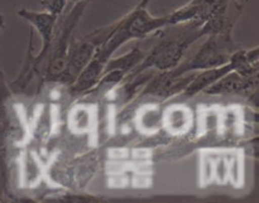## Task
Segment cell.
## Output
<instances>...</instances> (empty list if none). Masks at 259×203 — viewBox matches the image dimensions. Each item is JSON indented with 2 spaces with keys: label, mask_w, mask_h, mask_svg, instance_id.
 <instances>
[{
  "label": "cell",
  "mask_w": 259,
  "mask_h": 203,
  "mask_svg": "<svg viewBox=\"0 0 259 203\" xmlns=\"http://www.w3.org/2000/svg\"><path fill=\"white\" fill-rule=\"evenodd\" d=\"M156 43L148 52H146L142 62L128 76L129 78L151 70L158 72L174 70L182 62L191 45L196 40L206 37L204 25L197 22L167 25L156 32Z\"/></svg>",
  "instance_id": "obj_1"
},
{
  "label": "cell",
  "mask_w": 259,
  "mask_h": 203,
  "mask_svg": "<svg viewBox=\"0 0 259 203\" xmlns=\"http://www.w3.org/2000/svg\"><path fill=\"white\" fill-rule=\"evenodd\" d=\"M167 25H168L167 15L156 17L149 13L148 7H144L138 3V5L133 8L128 14L108 25V35L105 42L96 49L93 60L105 67L106 62L115 55L116 50L120 49L126 43L131 40L144 39Z\"/></svg>",
  "instance_id": "obj_2"
},
{
  "label": "cell",
  "mask_w": 259,
  "mask_h": 203,
  "mask_svg": "<svg viewBox=\"0 0 259 203\" xmlns=\"http://www.w3.org/2000/svg\"><path fill=\"white\" fill-rule=\"evenodd\" d=\"M243 12L240 0H190L169 14L168 25L197 22L204 25L205 34L233 32Z\"/></svg>",
  "instance_id": "obj_3"
},
{
  "label": "cell",
  "mask_w": 259,
  "mask_h": 203,
  "mask_svg": "<svg viewBox=\"0 0 259 203\" xmlns=\"http://www.w3.org/2000/svg\"><path fill=\"white\" fill-rule=\"evenodd\" d=\"M86 7H88V2L76 3L67 14L63 15L61 19L58 18L55 35H53L52 43H51V47L46 56L45 65H43L45 80L47 82H56L58 76L62 72L66 60H67L73 30L80 23Z\"/></svg>",
  "instance_id": "obj_4"
},
{
  "label": "cell",
  "mask_w": 259,
  "mask_h": 203,
  "mask_svg": "<svg viewBox=\"0 0 259 203\" xmlns=\"http://www.w3.org/2000/svg\"><path fill=\"white\" fill-rule=\"evenodd\" d=\"M239 45L233 39V32L212 33L206 35L205 42L190 60L181 62L176 68L169 70L174 76H182L207 68L220 67L229 63L230 57Z\"/></svg>",
  "instance_id": "obj_5"
},
{
  "label": "cell",
  "mask_w": 259,
  "mask_h": 203,
  "mask_svg": "<svg viewBox=\"0 0 259 203\" xmlns=\"http://www.w3.org/2000/svg\"><path fill=\"white\" fill-rule=\"evenodd\" d=\"M96 49H98V44L90 35V33L82 38L71 40L65 67H63L61 75L58 76L56 83L67 86V87L72 85L81 73V71L90 62L93 56L95 55Z\"/></svg>",
  "instance_id": "obj_6"
},
{
  "label": "cell",
  "mask_w": 259,
  "mask_h": 203,
  "mask_svg": "<svg viewBox=\"0 0 259 203\" xmlns=\"http://www.w3.org/2000/svg\"><path fill=\"white\" fill-rule=\"evenodd\" d=\"M17 14L20 19L27 22L39 34L42 45H40L39 53L34 57V65L37 70L38 67H42L43 70L46 56H47L48 49H50L51 43H52L56 25H57L58 18L60 17H56V15L46 12V10L35 12V10L25 9V8H22L20 10H18Z\"/></svg>",
  "instance_id": "obj_7"
},
{
  "label": "cell",
  "mask_w": 259,
  "mask_h": 203,
  "mask_svg": "<svg viewBox=\"0 0 259 203\" xmlns=\"http://www.w3.org/2000/svg\"><path fill=\"white\" fill-rule=\"evenodd\" d=\"M144 56H146V52L138 44L132 47L129 52L124 53L119 57H114L113 56L106 62L103 75H101V78L96 87H101V86L106 85H118L120 81L128 78V76L142 62Z\"/></svg>",
  "instance_id": "obj_8"
},
{
  "label": "cell",
  "mask_w": 259,
  "mask_h": 203,
  "mask_svg": "<svg viewBox=\"0 0 259 203\" xmlns=\"http://www.w3.org/2000/svg\"><path fill=\"white\" fill-rule=\"evenodd\" d=\"M257 86V77H244L235 71H230L214 85L205 90L206 95H235L254 90Z\"/></svg>",
  "instance_id": "obj_9"
},
{
  "label": "cell",
  "mask_w": 259,
  "mask_h": 203,
  "mask_svg": "<svg viewBox=\"0 0 259 203\" xmlns=\"http://www.w3.org/2000/svg\"><path fill=\"white\" fill-rule=\"evenodd\" d=\"M230 71H233V65L230 62L227 63V65L220 66V67L196 71L192 75L191 80H190L189 85L186 86L182 95L185 97H194L199 93L205 92V90H207L210 86L214 85L218 80H220L223 76L229 73Z\"/></svg>",
  "instance_id": "obj_10"
},
{
  "label": "cell",
  "mask_w": 259,
  "mask_h": 203,
  "mask_svg": "<svg viewBox=\"0 0 259 203\" xmlns=\"http://www.w3.org/2000/svg\"><path fill=\"white\" fill-rule=\"evenodd\" d=\"M67 4L68 0H40V7L43 8V10L56 17H61L65 13Z\"/></svg>",
  "instance_id": "obj_11"
},
{
  "label": "cell",
  "mask_w": 259,
  "mask_h": 203,
  "mask_svg": "<svg viewBox=\"0 0 259 203\" xmlns=\"http://www.w3.org/2000/svg\"><path fill=\"white\" fill-rule=\"evenodd\" d=\"M4 27V18H3V15L0 14V30H2V28ZM7 87H5L4 85V81H3V76H2V72H0V100H3V97H4V95L7 93Z\"/></svg>",
  "instance_id": "obj_12"
},
{
  "label": "cell",
  "mask_w": 259,
  "mask_h": 203,
  "mask_svg": "<svg viewBox=\"0 0 259 203\" xmlns=\"http://www.w3.org/2000/svg\"><path fill=\"white\" fill-rule=\"evenodd\" d=\"M149 3H151V0H141V2H139V4L144 5V7H148Z\"/></svg>",
  "instance_id": "obj_13"
},
{
  "label": "cell",
  "mask_w": 259,
  "mask_h": 203,
  "mask_svg": "<svg viewBox=\"0 0 259 203\" xmlns=\"http://www.w3.org/2000/svg\"><path fill=\"white\" fill-rule=\"evenodd\" d=\"M68 2L73 3V4H76V3H82V2H88V0H68Z\"/></svg>",
  "instance_id": "obj_14"
}]
</instances>
